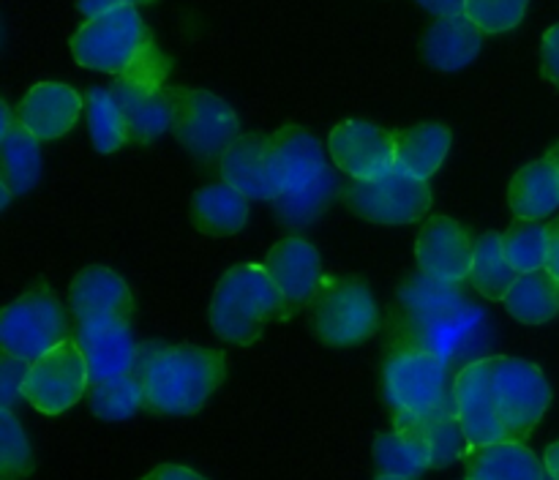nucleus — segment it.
<instances>
[{
	"instance_id": "c756f323",
	"label": "nucleus",
	"mask_w": 559,
	"mask_h": 480,
	"mask_svg": "<svg viewBox=\"0 0 559 480\" xmlns=\"http://www.w3.org/2000/svg\"><path fill=\"white\" fill-rule=\"evenodd\" d=\"M374 461L380 472L404 475V478H418L426 469H435V456L426 436L396 425L374 440Z\"/></svg>"
},
{
	"instance_id": "9b49d317",
	"label": "nucleus",
	"mask_w": 559,
	"mask_h": 480,
	"mask_svg": "<svg viewBox=\"0 0 559 480\" xmlns=\"http://www.w3.org/2000/svg\"><path fill=\"white\" fill-rule=\"evenodd\" d=\"M349 211L371 224H385V227H402L415 224L431 211V189L429 180H420L407 175L404 169L393 167L382 178L374 180H353L344 189Z\"/></svg>"
},
{
	"instance_id": "f704fd0d",
	"label": "nucleus",
	"mask_w": 559,
	"mask_h": 480,
	"mask_svg": "<svg viewBox=\"0 0 559 480\" xmlns=\"http://www.w3.org/2000/svg\"><path fill=\"white\" fill-rule=\"evenodd\" d=\"M33 472V451L11 409H0V478L25 480Z\"/></svg>"
},
{
	"instance_id": "4c0bfd02",
	"label": "nucleus",
	"mask_w": 559,
	"mask_h": 480,
	"mask_svg": "<svg viewBox=\"0 0 559 480\" xmlns=\"http://www.w3.org/2000/svg\"><path fill=\"white\" fill-rule=\"evenodd\" d=\"M540 60H544V76L551 85L559 87V25L549 27L540 47Z\"/></svg>"
},
{
	"instance_id": "f03ea898",
	"label": "nucleus",
	"mask_w": 559,
	"mask_h": 480,
	"mask_svg": "<svg viewBox=\"0 0 559 480\" xmlns=\"http://www.w3.org/2000/svg\"><path fill=\"white\" fill-rule=\"evenodd\" d=\"M267 161L276 183L273 207L278 221L293 229L314 224L342 189L328 167L325 147L300 125H284L267 136Z\"/></svg>"
},
{
	"instance_id": "a19ab883",
	"label": "nucleus",
	"mask_w": 559,
	"mask_h": 480,
	"mask_svg": "<svg viewBox=\"0 0 559 480\" xmlns=\"http://www.w3.org/2000/svg\"><path fill=\"white\" fill-rule=\"evenodd\" d=\"M415 3L435 16H456V14H464L467 0H415Z\"/></svg>"
},
{
	"instance_id": "72a5a7b5",
	"label": "nucleus",
	"mask_w": 559,
	"mask_h": 480,
	"mask_svg": "<svg viewBox=\"0 0 559 480\" xmlns=\"http://www.w3.org/2000/svg\"><path fill=\"white\" fill-rule=\"evenodd\" d=\"M502 245H506V256L516 273L540 271L549 262L551 249V232L540 221H530V218H516L511 227L502 232Z\"/></svg>"
},
{
	"instance_id": "aec40b11",
	"label": "nucleus",
	"mask_w": 559,
	"mask_h": 480,
	"mask_svg": "<svg viewBox=\"0 0 559 480\" xmlns=\"http://www.w3.org/2000/svg\"><path fill=\"white\" fill-rule=\"evenodd\" d=\"M0 183L16 196L27 194L41 178V145L38 136L11 115L9 104H0Z\"/></svg>"
},
{
	"instance_id": "2eb2a0df",
	"label": "nucleus",
	"mask_w": 559,
	"mask_h": 480,
	"mask_svg": "<svg viewBox=\"0 0 559 480\" xmlns=\"http://www.w3.org/2000/svg\"><path fill=\"white\" fill-rule=\"evenodd\" d=\"M76 344L87 360L93 382L112 380V376L134 374L140 365V347L131 333V320L126 316H93L80 320Z\"/></svg>"
},
{
	"instance_id": "b1692460",
	"label": "nucleus",
	"mask_w": 559,
	"mask_h": 480,
	"mask_svg": "<svg viewBox=\"0 0 559 480\" xmlns=\"http://www.w3.org/2000/svg\"><path fill=\"white\" fill-rule=\"evenodd\" d=\"M467 475L475 480H546L544 458L535 456L522 440L491 442L484 447H469L462 458Z\"/></svg>"
},
{
	"instance_id": "0eeeda50",
	"label": "nucleus",
	"mask_w": 559,
	"mask_h": 480,
	"mask_svg": "<svg viewBox=\"0 0 559 480\" xmlns=\"http://www.w3.org/2000/svg\"><path fill=\"white\" fill-rule=\"evenodd\" d=\"M311 325L331 347H355L380 327V309L360 278L325 276L311 300Z\"/></svg>"
},
{
	"instance_id": "37998d69",
	"label": "nucleus",
	"mask_w": 559,
	"mask_h": 480,
	"mask_svg": "<svg viewBox=\"0 0 559 480\" xmlns=\"http://www.w3.org/2000/svg\"><path fill=\"white\" fill-rule=\"evenodd\" d=\"M544 464H546V472H549L555 480H559V442H555V445L546 451Z\"/></svg>"
},
{
	"instance_id": "7c9ffc66",
	"label": "nucleus",
	"mask_w": 559,
	"mask_h": 480,
	"mask_svg": "<svg viewBox=\"0 0 559 480\" xmlns=\"http://www.w3.org/2000/svg\"><path fill=\"white\" fill-rule=\"evenodd\" d=\"M519 278L516 267L508 262L506 245H502L500 232H484L475 240L473 271H469V284L484 295L486 300H506L508 289Z\"/></svg>"
},
{
	"instance_id": "49530a36",
	"label": "nucleus",
	"mask_w": 559,
	"mask_h": 480,
	"mask_svg": "<svg viewBox=\"0 0 559 480\" xmlns=\"http://www.w3.org/2000/svg\"><path fill=\"white\" fill-rule=\"evenodd\" d=\"M546 480H555V478H551V475H546Z\"/></svg>"
},
{
	"instance_id": "f3484780",
	"label": "nucleus",
	"mask_w": 559,
	"mask_h": 480,
	"mask_svg": "<svg viewBox=\"0 0 559 480\" xmlns=\"http://www.w3.org/2000/svg\"><path fill=\"white\" fill-rule=\"evenodd\" d=\"M265 271L295 311L304 309V305H309L314 300L317 289H320L322 278H325L322 276L320 251L309 240L300 238V235L278 240L267 251Z\"/></svg>"
},
{
	"instance_id": "ddd939ff",
	"label": "nucleus",
	"mask_w": 559,
	"mask_h": 480,
	"mask_svg": "<svg viewBox=\"0 0 559 480\" xmlns=\"http://www.w3.org/2000/svg\"><path fill=\"white\" fill-rule=\"evenodd\" d=\"M328 153L353 180L382 178L396 167V131L382 129L371 120H344L331 131Z\"/></svg>"
},
{
	"instance_id": "4be33fe9",
	"label": "nucleus",
	"mask_w": 559,
	"mask_h": 480,
	"mask_svg": "<svg viewBox=\"0 0 559 480\" xmlns=\"http://www.w3.org/2000/svg\"><path fill=\"white\" fill-rule=\"evenodd\" d=\"M484 49V31L467 14L437 16L424 36V58L437 71H462Z\"/></svg>"
},
{
	"instance_id": "c03bdc74",
	"label": "nucleus",
	"mask_w": 559,
	"mask_h": 480,
	"mask_svg": "<svg viewBox=\"0 0 559 480\" xmlns=\"http://www.w3.org/2000/svg\"><path fill=\"white\" fill-rule=\"evenodd\" d=\"M546 156H549V158H551V161H555V164H557V169H559V142H557V145H555V147H551V151H549V153H546Z\"/></svg>"
},
{
	"instance_id": "393cba45",
	"label": "nucleus",
	"mask_w": 559,
	"mask_h": 480,
	"mask_svg": "<svg viewBox=\"0 0 559 480\" xmlns=\"http://www.w3.org/2000/svg\"><path fill=\"white\" fill-rule=\"evenodd\" d=\"M249 221V196L229 183H213L191 196V224L213 238L240 232Z\"/></svg>"
},
{
	"instance_id": "412c9836",
	"label": "nucleus",
	"mask_w": 559,
	"mask_h": 480,
	"mask_svg": "<svg viewBox=\"0 0 559 480\" xmlns=\"http://www.w3.org/2000/svg\"><path fill=\"white\" fill-rule=\"evenodd\" d=\"M218 172L224 183L238 189L249 200H276V183L267 161V136L240 134L218 158Z\"/></svg>"
},
{
	"instance_id": "6e6552de",
	"label": "nucleus",
	"mask_w": 559,
	"mask_h": 480,
	"mask_svg": "<svg viewBox=\"0 0 559 480\" xmlns=\"http://www.w3.org/2000/svg\"><path fill=\"white\" fill-rule=\"evenodd\" d=\"M69 338V320L49 287H33L0 314V349L14 358L38 360Z\"/></svg>"
},
{
	"instance_id": "a211bd4d",
	"label": "nucleus",
	"mask_w": 559,
	"mask_h": 480,
	"mask_svg": "<svg viewBox=\"0 0 559 480\" xmlns=\"http://www.w3.org/2000/svg\"><path fill=\"white\" fill-rule=\"evenodd\" d=\"M85 98L63 82H38L16 107V118L41 142L60 140L80 120Z\"/></svg>"
},
{
	"instance_id": "e433bc0d",
	"label": "nucleus",
	"mask_w": 559,
	"mask_h": 480,
	"mask_svg": "<svg viewBox=\"0 0 559 480\" xmlns=\"http://www.w3.org/2000/svg\"><path fill=\"white\" fill-rule=\"evenodd\" d=\"M27 371H31L27 360L3 352V360H0V409L14 407V401L25 391Z\"/></svg>"
},
{
	"instance_id": "1a4fd4ad",
	"label": "nucleus",
	"mask_w": 559,
	"mask_h": 480,
	"mask_svg": "<svg viewBox=\"0 0 559 480\" xmlns=\"http://www.w3.org/2000/svg\"><path fill=\"white\" fill-rule=\"evenodd\" d=\"M491 393L497 415L511 440L533 434L551 404V385L535 363L508 355H491Z\"/></svg>"
},
{
	"instance_id": "6ab92c4d",
	"label": "nucleus",
	"mask_w": 559,
	"mask_h": 480,
	"mask_svg": "<svg viewBox=\"0 0 559 480\" xmlns=\"http://www.w3.org/2000/svg\"><path fill=\"white\" fill-rule=\"evenodd\" d=\"M115 98L126 115L129 142L147 145L162 134L173 131L175 123V96L167 85H140V82L118 80L112 87Z\"/></svg>"
},
{
	"instance_id": "f8f14e48",
	"label": "nucleus",
	"mask_w": 559,
	"mask_h": 480,
	"mask_svg": "<svg viewBox=\"0 0 559 480\" xmlns=\"http://www.w3.org/2000/svg\"><path fill=\"white\" fill-rule=\"evenodd\" d=\"M87 385H91V371L85 355L76 338H66L63 344L33 360L22 398L38 412L60 415L85 396Z\"/></svg>"
},
{
	"instance_id": "bb28decb",
	"label": "nucleus",
	"mask_w": 559,
	"mask_h": 480,
	"mask_svg": "<svg viewBox=\"0 0 559 480\" xmlns=\"http://www.w3.org/2000/svg\"><path fill=\"white\" fill-rule=\"evenodd\" d=\"M453 134L445 123H418L396 131V167L420 180H429L445 161Z\"/></svg>"
},
{
	"instance_id": "58836bf2",
	"label": "nucleus",
	"mask_w": 559,
	"mask_h": 480,
	"mask_svg": "<svg viewBox=\"0 0 559 480\" xmlns=\"http://www.w3.org/2000/svg\"><path fill=\"white\" fill-rule=\"evenodd\" d=\"M142 3H153V0H80V11L93 20V16L109 14V11L118 9H131V5H142Z\"/></svg>"
},
{
	"instance_id": "c9c22d12",
	"label": "nucleus",
	"mask_w": 559,
	"mask_h": 480,
	"mask_svg": "<svg viewBox=\"0 0 559 480\" xmlns=\"http://www.w3.org/2000/svg\"><path fill=\"white\" fill-rule=\"evenodd\" d=\"M530 0H467L464 14L484 33H508L522 25Z\"/></svg>"
},
{
	"instance_id": "cd10ccee",
	"label": "nucleus",
	"mask_w": 559,
	"mask_h": 480,
	"mask_svg": "<svg viewBox=\"0 0 559 480\" xmlns=\"http://www.w3.org/2000/svg\"><path fill=\"white\" fill-rule=\"evenodd\" d=\"M506 309L522 325H544L559 314V278L549 267L519 273L506 295Z\"/></svg>"
},
{
	"instance_id": "2f4dec72",
	"label": "nucleus",
	"mask_w": 559,
	"mask_h": 480,
	"mask_svg": "<svg viewBox=\"0 0 559 480\" xmlns=\"http://www.w3.org/2000/svg\"><path fill=\"white\" fill-rule=\"evenodd\" d=\"M87 101V129H91L93 147L98 153H115L129 142V125L120 109V101L107 87H93L85 96Z\"/></svg>"
},
{
	"instance_id": "a18cd8bd",
	"label": "nucleus",
	"mask_w": 559,
	"mask_h": 480,
	"mask_svg": "<svg viewBox=\"0 0 559 480\" xmlns=\"http://www.w3.org/2000/svg\"><path fill=\"white\" fill-rule=\"evenodd\" d=\"M377 480H415V478H404V475H385V472H382Z\"/></svg>"
},
{
	"instance_id": "5701e85b",
	"label": "nucleus",
	"mask_w": 559,
	"mask_h": 480,
	"mask_svg": "<svg viewBox=\"0 0 559 480\" xmlns=\"http://www.w3.org/2000/svg\"><path fill=\"white\" fill-rule=\"evenodd\" d=\"M71 311L76 320H93V316H126L134 314V295L131 287L115 271L102 265L85 267L71 284Z\"/></svg>"
},
{
	"instance_id": "20e7f679",
	"label": "nucleus",
	"mask_w": 559,
	"mask_h": 480,
	"mask_svg": "<svg viewBox=\"0 0 559 480\" xmlns=\"http://www.w3.org/2000/svg\"><path fill=\"white\" fill-rule=\"evenodd\" d=\"M71 52L85 69L140 85H164L169 74V58L156 47L134 5L87 20L71 38Z\"/></svg>"
},
{
	"instance_id": "39448f33",
	"label": "nucleus",
	"mask_w": 559,
	"mask_h": 480,
	"mask_svg": "<svg viewBox=\"0 0 559 480\" xmlns=\"http://www.w3.org/2000/svg\"><path fill=\"white\" fill-rule=\"evenodd\" d=\"M295 309L267 276L265 265H235L211 300V327L222 341L249 347L271 322L289 320Z\"/></svg>"
},
{
	"instance_id": "ea45409f",
	"label": "nucleus",
	"mask_w": 559,
	"mask_h": 480,
	"mask_svg": "<svg viewBox=\"0 0 559 480\" xmlns=\"http://www.w3.org/2000/svg\"><path fill=\"white\" fill-rule=\"evenodd\" d=\"M142 480H205L200 472L189 467H180V464H162L153 472H147Z\"/></svg>"
},
{
	"instance_id": "c85d7f7f",
	"label": "nucleus",
	"mask_w": 559,
	"mask_h": 480,
	"mask_svg": "<svg viewBox=\"0 0 559 480\" xmlns=\"http://www.w3.org/2000/svg\"><path fill=\"white\" fill-rule=\"evenodd\" d=\"M393 425L396 429L418 431L420 436H426V442L431 445V456H435V467H448V464L459 461V458H464L469 453V440L464 434L453 407L415 415V418L393 420Z\"/></svg>"
},
{
	"instance_id": "de8ad7c7",
	"label": "nucleus",
	"mask_w": 559,
	"mask_h": 480,
	"mask_svg": "<svg viewBox=\"0 0 559 480\" xmlns=\"http://www.w3.org/2000/svg\"><path fill=\"white\" fill-rule=\"evenodd\" d=\"M467 480H475V478H467Z\"/></svg>"
},
{
	"instance_id": "f257e3e1",
	"label": "nucleus",
	"mask_w": 559,
	"mask_h": 480,
	"mask_svg": "<svg viewBox=\"0 0 559 480\" xmlns=\"http://www.w3.org/2000/svg\"><path fill=\"white\" fill-rule=\"evenodd\" d=\"M402 314L391 327V341L437 355L448 365L464 369L486 355L495 344L489 311L467 300L459 284L413 276L399 289Z\"/></svg>"
},
{
	"instance_id": "a878e982",
	"label": "nucleus",
	"mask_w": 559,
	"mask_h": 480,
	"mask_svg": "<svg viewBox=\"0 0 559 480\" xmlns=\"http://www.w3.org/2000/svg\"><path fill=\"white\" fill-rule=\"evenodd\" d=\"M511 211L516 218H530V221H540V218L551 216L559 211V169L549 156L538 158V161L527 164L519 169L511 180Z\"/></svg>"
},
{
	"instance_id": "423d86ee",
	"label": "nucleus",
	"mask_w": 559,
	"mask_h": 480,
	"mask_svg": "<svg viewBox=\"0 0 559 480\" xmlns=\"http://www.w3.org/2000/svg\"><path fill=\"white\" fill-rule=\"evenodd\" d=\"M382 391L393 420L453 407L451 365L426 349L396 344L382 369Z\"/></svg>"
},
{
	"instance_id": "79ce46f5",
	"label": "nucleus",
	"mask_w": 559,
	"mask_h": 480,
	"mask_svg": "<svg viewBox=\"0 0 559 480\" xmlns=\"http://www.w3.org/2000/svg\"><path fill=\"white\" fill-rule=\"evenodd\" d=\"M549 232H551V249H549V262H546V267H549V271L559 278V218L555 224H549Z\"/></svg>"
},
{
	"instance_id": "4468645a",
	"label": "nucleus",
	"mask_w": 559,
	"mask_h": 480,
	"mask_svg": "<svg viewBox=\"0 0 559 480\" xmlns=\"http://www.w3.org/2000/svg\"><path fill=\"white\" fill-rule=\"evenodd\" d=\"M453 409L467 434L469 447H484L491 442L511 440L497 415L495 393H491V358L467 363L453 376Z\"/></svg>"
},
{
	"instance_id": "9d476101",
	"label": "nucleus",
	"mask_w": 559,
	"mask_h": 480,
	"mask_svg": "<svg viewBox=\"0 0 559 480\" xmlns=\"http://www.w3.org/2000/svg\"><path fill=\"white\" fill-rule=\"evenodd\" d=\"M173 134L200 161H216L240 136V120L224 98L211 91L173 87Z\"/></svg>"
},
{
	"instance_id": "dca6fc26",
	"label": "nucleus",
	"mask_w": 559,
	"mask_h": 480,
	"mask_svg": "<svg viewBox=\"0 0 559 480\" xmlns=\"http://www.w3.org/2000/svg\"><path fill=\"white\" fill-rule=\"evenodd\" d=\"M473 256L475 240L462 224L448 216L429 218L415 240V262L420 273L437 281L462 284L473 271Z\"/></svg>"
},
{
	"instance_id": "473e14b6",
	"label": "nucleus",
	"mask_w": 559,
	"mask_h": 480,
	"mask_svg": "<svg viewBox=\"0 0 559 480\" xmlns=\"http://www.w3.org/2000/svg\"><path fill=\"white\" fill-rule=\"evenodd\" d=\"M145 407V387L140 374L112 376V380L93 382L91 409L102 420H129Z\"/></svg>"
},
{
	"instance_id": "7ed1b4c3",
	"label": "nucleus",
	"mask_w": 559,
	"mask_h": 480,
	"mask_svg": "<svg viewBox=\"0 0 559 480\" xmlns=\"http://www.w3.org/2000/svg\"><path fill=\"white\" fill-rule=\"evenodd\" d=\"M145 407L158 415H194L205 407L227 376V358L218 349L194 344H145L136 365Z\"/></svg>"
}]
</instances>
